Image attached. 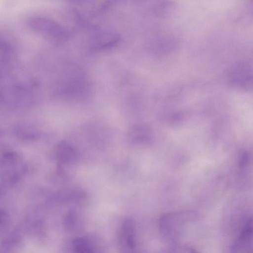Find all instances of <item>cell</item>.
<instances>
[{
  "instance_id": "cell-1",
  "label": "cell",
  "mask_w": 253,
  "mask_h": 253,
  "mask_svg": "<svg viewBox=\"0 0 253 253\" xmlns=\"http://www.w3.org/2000/svg\"><path fill=\"white\" fill-rule=\"evenodd\" d=\"M196 214L190 211L174 212L166 214L160 219V229L163 236L168 241H178L185 227L192 222Z\"/></svg>"
},
{
  "instance_id": "cell-2",
  "label": "cell",
  "mask_w": 253,
  "mask_h": 253,
  "mask_svg": "<svg viewBox=\"0 0 253 253\" xmlns=\"http://www.w3.org/2000/svg\"><path fill=\"white\" fill-rule=\"evenodd\" d=\"M88 84L82 72L73 68L66 71L61 84L60 93L64 97L77 98L83 96L87 91Z\"/></svg>"
},
{
  "instance_id": "cell-3",
  "label": "cell",
  "mask_w": 253,
  "mask_h": 253,
  "mask_svg": "<svg viewBox=\"0 0 253 253\" xmlns=\"http://www.w3.org/2000/svg\"><path fill=\"white\" fill-rule=\"evenodd\" d=\"M252 219L248 218L245 223L239 235L231 247L234 253H249L252 252Z\"/></svg>"
},
{
  "instance_id": "cell-4",
  "label": "cell",
  "mask_w": 253,
  "mask_h": 253,
  "mask_svg": "<svg viewBox=\"0 0 253 253\" xmlns=\"http://www.w3.org/2000/svg\"><path fill=\"white\" fill-rule=\"evenodd\" d=\"M54 153L58 162V166L72 165L77 162L79 154L77 149L70 143L62 141L55 146Z\"/></svg>"
},
{
  "instance_id": "cell-5",
  "label": "cell",
  "mask_w": 253,
  "mask_h": 253,
  "mask_svg": "<svg viewBox=\"0 0 253 253\" xmlns=\"http://www.w3.org/2000/svg\"><path fill=\"white\" fill-rule=\"evenodd\" d=\"M119 237L121 247L125 252H130L135 249V227L132 219L126 218L123 221Z\"/></svg>"
},
{
  "instance_id": "cell-6",
  "label": "cell",
  "mask_w": 253,
  "mask_h": 253,
  "mask_svg": "<svg viewBox=\"0 0 253 253\" xmlns=\"http://www.w3.org/2000/svg\"><path fill=\"white\" fill-rule=\"evenodd\" d=\"M127 137L129 143L142 142L149 138V129L143 125L133 126L128 129Z\"/></svg>"
},
{
  "instance_id": "cell-7",
  "label": "cell",
  "mask_w": 253,
  "mask_h": 253,
  "mask_svg": "<svg viewBox=\"0 0 253 253\" xmlns=\"http://www.w3.org/2000/svg\"><path fill=\"white\" fill-rule=\"evenodd\" d=\"M28 25L32 31L40 33H50L54 28L52 22L40 17L31 18L29 20Z\"/></svg>"
},
{
  "instance_id": "cell-8",
  "label": "cell",
  "mask_w": 253,
  "mask_h": 253,
  "mask_svg": "<svg viewBox=\"0 0 253 253\" xmlns=\"http://www.w3.org/2000/svg\"><path fill=\"white\" fill-rule=\"evenodd\" d=\"M232 80L240 85H246L250 81V70L245 64L239 65L232 72Z\"/></svg>"
},
{
  "instance_id": "cell-9",
  "label": "cell",
  "mask_w": 253,
  "mask_h": 253,
  "mask_svg": "<svg viewBox=\"0 0 253 253\" xmlns=\"http://www.w3.org/2000/svg\"><path fill=\"white\" fill-rule=\"evenodd\" d=\"M73 250L78 253H90L93 252L92 247L89 241L83 237L74 239L72 243Z\"/></svg>"
},
{
  "instance_id": "cell-10",
  "label": "cell",
  "mask_w": 253,
  "mask_h": 253,
  "mask_svg": "<svg viewBox=\"0 0 253 253\" xmlns=\"http://www.w3.org/2000/svg\"><path fill=\"white\" fill-rule=\"evenodd\" d=\"M10 220L8 214L0 209V227H3L8 224Z\"/></svg>"
}]
</instances>
